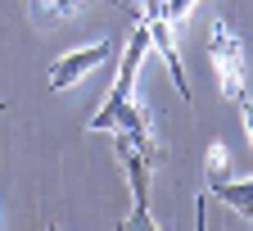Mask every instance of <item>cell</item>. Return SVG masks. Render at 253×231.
Masks as SVG:
<instances>
[{
	"instance_id": "obj_12",
	"label": "cell",
	"mask_w": 253,
	"mask_h": 231,
	"mask_svg": "<svg viewBox=\"0 0 253 231\" xmlns=\"http://www.w3.org/2000/svg\"><path fill=\"white\" fill-rule=\"evenodd\" d=\"M0 114H5V105H0Z\"/></svg>"
},
{
	"instance_id": "obj_10",
	"label": "cell",
	"mask_w": 253,
	"mask_h": 231,
	"mask_svg": "<svg viewBox=\"0 0 253 231\" xmlns=\"http://www.w3.org/2000/svg\"><path fill=\"white\" fill-rule=\"evenodd\" d=\"M221 173H226V150L217 145V150H212V177H221Z\"/></svg>"
},
{
	"instance_id": "obj_5",
	"label": "cell",
	"mask_w": 253,
	"mask_h": 231,
	"mask_svg": "<svg viewBox=\"0 0 253 231\" xmlns=\"http://www.w3.org/2000/svg\"><path fill=\"white\" fill-rule=\"evenodd\" d=\"M145 27H149V46L168 59V68H172V82H176V91H181V100H190V82H185V68H181V55H176V37H172V23L163 18V14H154V18H145Z\"/></svg>"
},
{
	"instance_id": "obj_1",
	"label": "cell",
	"mask_w": 253,
	"mask_h": 231,
	"mask_svg": "<svg viewBox=\"0 0 253 231\" xmlns=\"http://www.w3.org/2000/svg\"><path fill=\"white\" fill-rule=\"evenodd\" d=\"M118 159H122V168L126 177H131V195H136V204H131V218H126V227H154V213H149V173H154V159L131 145V136H118Z\"/></svg>"
},
{
	"instance_id": "obj_2",
	"label": "cell",
	"mask_w": 253,
	"mask_h": 231,
	"mask_svg": "<svg viewBox=\"0 0 253 231\" xmlns=\"http://www.w3.org/2000/svg\"><path fill=\"white\" fill-rule=\"evenodd\" d=\"M145 50H149V27H136L131 32V46L122 50V68H118V82H113V95L95 109V118L86 122L90 131H100L104 127V118L122 105V100H131V82H136V73H140V59H145Z\"/></svg>"
},
{
	"instance_id": "obj_6",
	"label": "cell",
	"mask_w": 253,
	"mask_h": 231,
	"mask_svg": "<svg viewBox=\"0 0 253 231\" xmlns=\"http://www.w3.org/2000/svg\"><path fill=\"white\" fill-rule=\"evenodd\" d=\"M212 190H217V200H221V204H231V209H244V204L253 200V177H249V181H217Z\"/></svg>"
},
{
	"instance_id": "obj_7",
	"label": "cell",
	"mask_w": 253,
	"mask_h": 231,
	"mask_svg": "<svg viewBox=\"0 0 253 231\" xmlns=\"http://www.w3.org/2000/svg\"><path fill=\"white\" fill-rule=\"evenodd\" d=\"M195 5H199V0H163V18H168V23H181Z\"/></svg>"
},
{
	"instance_id": "obj_3",
	"label": "cell",
	"mask_w": 253,
	"mask_h": 231,
	"mask_svg": "<svg viewBox=\"0 0 253 231\" xmlns=\"http://www.w3.org/2000/svg\"><path fill=\"white\" fill-rule=\"evenodd\" d=\"M208 55H212V68H217V77H221L226 100H235V95L244 91V55H240L235 32L221 23V18L212 23V46H208Z\"/></svg>"
},
{
	"instance_id": "obj_8",
	"label": "cell",
	"mask_w": 253,
	"mask_h": 231,
	"mask_svg": "<svg viewBox=\"0 0 253 231\" xmlns=\"http://www.w3.org/2000/svg\"><path fill=\"white\" fill-rule=\"evenodd\" d=\"M235 105H240V114H244V127H249V141H253V95H249V91H240V95H235Z\"/></svg>"
},
{
	"instance_id": "obj_9",
	"label": "cell",
	"mask_w": 253,
	"mask_h": 231,
	"mask_svg": "<svg viewBox=\"0 0 253 231\" xmlns=\"http://www.w3.org/2000/svg\"><path fill=\"white\" fill-rule=\"evenodd\" d=\"M82 5H86V0H50V9H54L59 18H63V14H73V9H82Z\"/></svg>"
},
{
	"instance_id": "obj_11",
	"label": "cell",
	"mask_w": 253,
	"mask_h": 231,
	"mask_svg": "<svg viewBox=\"0 0 253 231\" xmlns=\"http://www.w3.org/2000/svg\"><path fill=\"white\" fill-rule=\"evenodd\" d=\"M240 218H253V200H249V204H244V209H240Z\"/></svg>"
},
{
	"instance_id": "obj_4",
	"label": "cell",
	"mask_w": 253,
	"mask_h": 231,
	"mask_svg": "<svg viewBox=\"0 0 253 231\" xmlns=\"http://www.w3.org/2000/svg\"><path fill=\"white\" fill-rule=\"evenodd\" d=\"M109 55H113V46H109V41H95V46H82V50L59 55V59L50 63V86H54V91H63V86L82 82L90 68H100V63H104Z\"/></svg>"
}]
</instances>
